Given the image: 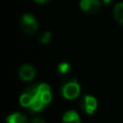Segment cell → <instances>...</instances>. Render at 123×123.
<instances>
[{
  "label": "cell",
  "mask_w": 123,
  "mask_h": 123,
  "mask_svg": "<svg viewBox=\"0 0 123 123\" xmlns=\"http://www.w3.org/2000/svg\"><path fill=\"white\" fill-rule=\"evenodd\" d=\"M51 100H52L51 87H50L47 83L37 84L34 99H32V103H31V105H30L29 109L31 111H35V112L41 111L47 105L50 104Z\"/></svg>",
  "instance_id": "cell-1"
},
{
  "label": "cell",
  "mask_w": 123,
  "mask_h": 123,
  "mask_svg": "<svg viewBox=\"0 0 123 123\" xmlns=\"http://www.w3.org/2000/svg\"><path fill=\"white\" fill-rule=\"evenodd\" d=\"M61 92L62 95L64 96V98H66L68 100H72L76 99L80 95L81 87L80 84L78 83V81L74 80V79H71V80L64 83L61 89Z\"/></svg>",
  "instance_id": "cell-2"
},
{
  "label": "cell",
  "mask_w": 123,
  "mask_h": 123,
  "mask_svg": "<svg viewBox=\"0 0 123 123\" xmlns=\"http://www.w3.org/2000/svg\"><path fill=\"white\" fill-rule=\"evenodd\" d=\"M19 25H21L22 30L27 35L35 34L38 29V22H37L36 17L31 14H28V13L22 16L21 21H19Z\"/></svg>",
  "instance_id": "cell-3"
},
{
  "label": "cell",
  "mask_w": 123,
  "mask_h": 123,
  "mask_svg": "<svg viewBox=\"0 0 123 123\" xmlns=\"http://www.w3.org/2000/svg\"><path fill=\"white\" fill-rule=\"evenodd\" d=\"M80 106L82 110L87 115H92L97 108V99L92 95H85L81 99Z\"/></svg>",
  "instance_id": "cell-4"
},
{
  "label": "cell",
  "mask_w": 123,
  "mask_h": 123,
  "mask_svg": "<svg viewBox=\"0 0 123 123\" xmlns=\"http://www.w3.org/2000/svg\"><path fill=\"white\" fill-rule=\"evenodd\" d=\"M102 2L99 0H80V8L82 11L90 14H94L99 11Z\"/></svg>",
  "instance_id": "cell-5"
},
{
  "label": "cell",
  "mask_w": 123,
  "mask_h": 123,
  "mask_svg": "<svg viewBox=\"0 0 123 123\" xmlns=\"http://www.w3.org/2000/svg\"><path fill=\"white\" fill-rule=\"evenodd\" d=\"M18 74L19 78L23 81H31L36 76V70L31 65L25 64V65L21 66L18 70Z\"/></svg>",
  "instance_id": "cell-6"
},
{
  "label": "cell",
  "mask_w": 123,
  "mask_h": 123,
  "mask_svg": "<svg viewBox=\"0 0 123 123\" xmlns=\"http://www.w3.org/2000/svg\"><path fill=\"white\" fill-rule=\"evenodd\" d=\"M63 123H81L80 116L74 110L66 111L63 116Z\"/></svg>",
  "instance_id": "cell-7"
},
{
  "label": "cell",
  "mask_w": 123,
  "mask_h": 123,
  "mask_svg": "<svg viewBox=\"0 0 123 123\" xmlns=\"http://www.w3.org/2000/svg\"><path fill=\"white\" fill-rule=\"evenodd\" d=\"M6 122L8 123H28V120L26 116H24L21 112H14L11 113L8 118H6Z\"/></svg>",
  "instance_id": "cell-8"
},
{
  "label": "cell",
  "mask_w": 123,
  "mask_h": 123,
  "mask_svg": "<svg viewBox=\"0 0 123 123\" xmlns=\"http://www.w3.org/2000/svg\"><path fill=\"white\" fill-rule=\"evenodd\" d=\"M113 16L119 24L123 25V2H119L113 8Z\"/></svg>",
  "instance_id": "cell-9"
},
{
  "label": "cell",
  "mask_w": 123,
  "mask_h": 123,
  "mask_svg": "<svg viewBox=\"0 0 123 123\" xmlns=\"http://www.w3.org/2000/svg\"><path fill=\"white\" fill-rule=\"evenodd\" d=\"M52 39V34L50 31H44L42 32V34L40 35V42L42 43V44H48V43H50V41H51Z\"/></svg>",
  "instance_id": "cell-10"
},
{
  "label": "cell",
  "mask_w": 123,
  "mask_h": 123,
  "mask_svg": "<svg viewBox=\"0 0 123 123\" xmlns=\"http://www.w3.org/2000/svg\"><path fill=\"white\" fill-rule=\"evenodd\" d=\"M70 67H71V66H70L69 63H67V62H63V63H61L60 65H58L57 69H58V72H60V74H65L69 71Z\"/></svg>",
  "instance_id": "cell-11"
},
{
  "label": "cell",
  "mask_w": 123,
  "mask_h": 123,
  "mask_svg": "<svg viewBox=\"0 0 123 123\" xmlns=\"http://www.w3.org/2000/svg\"><path fill=\"white\" fill-rule=\"evenodd\" d=\"M30 123H45V121L43 119H41V118H35V119H32Z\"/></svg>",
  "instance_id": "cell-12"
},
{
  "label": "cell",
  "mask_w": 123,
  "mask_h": 123,
  "mask_svg": "<svg viewBox=\"0 0 123 123\" xmlns=\"http://www.w3.org/2000/svg\"><path fill=\"white\" fill-rule=\"evenodd\" d=\"M48 1H50V0H35V2H37V3H40V4L47 3Z\"/></svg>",
  "instance_id": "cell-13"
},
{
  "label": "cell",
  "mask_w": 123,
  "mask_h": 123,
  "mask_svg": "<svg viewBox=\"0 0 123 123\" xmlns=\"http://www.w3.org/2000/svg\"><path fill=\"white\" fill-rule=\"evenodd\" d=\"M111 2H112V0H103V3H105V4H109Z\"/></svg>",
  "instance_id": "cell-14"
}]
</instances>
